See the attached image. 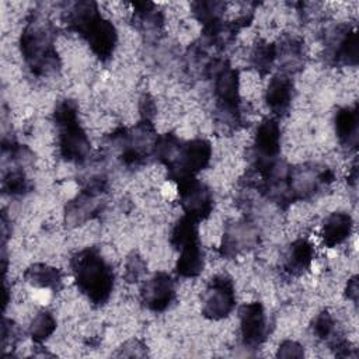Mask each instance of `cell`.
<instances>
[{"label": "cell", "instance_id": "cell-1", "mask_svg": "<svg viewBox=\"0 0 359 359\" xmlns=\"http://www.w3.org/2000/svg\"><path fill=\"white\" fill-rule=\"evenodd\" d=\"M72 271L79 289L88 300L102 304L108 300L114 276L107 261L94 248H86L77 252L72 259Z\"/></svg>", "mask_w": 359, "mask_h": 359}, {"label": "cell", "instance_id": "cell-2", "mask_svg": "<svg viewBox=\"0 0 359 359\" xmlns=\"http://www.w3.org/2000/svg\"><path fill=\"white\" fill-rule=\"evenodd\" d=\"M59 130V149L67 161L81 163L90 153V140L77 118V108L72 101H63L55 111Z\"/></svg>", "mask_w": 359, "mask_h": 359}, {"label": "cell", "instance_id": "cell-3", "mask_svg": "<svg viewBox=\"0 0 359 359\" xmlns=\"http://www.w3.org/2000/svg\"><path fill=\"white\" fill-rule=\"evenodd\" d=\"M21 53L29 69L41 76L57 67V53L53 48L52 34L39 24H29L21 35Z\"/></svg>", "mask_w": 359, "mask_h": 359}, {"label": "cell", "instance_id": "cell-4", "mask_svg": "<svg viewBox=\"0 0 359 359\" xmlns=\"http://www.w3.org/2000/svg\"><path fill=\"white\" fill-rule=\"evenodd\" d=\"M171 243L180 251L177 272L184 278L198 276L203 268V257L196 222L188 216L182 217L172 230Z\"/></svg>", "mask_w": 359, "mask_h": 359}, {"label": "cell", "instance_id": "cell-5", "mask_svg": "<svg viewBox=\"0 0 359 359\" xmlns=\"http://www.w3.org/2000/svg\"><path fill=\"white\" fill-rule=\"evenodd\" d=\"M236 304L233 282L224 275L215 276L202 294V314L209 320L227 317Z\"/></svg>", "mask_w": 359, "mask_h": 359}, {"label": "cell", "instance_id": "cell-6", "mask_svg": "<svg viewBox=\"0 0 359 359\" xmlns=\"http://www.w3.org/2000/svg\"><path fill=\"white\" fill-rule=\"evenodd\" d=\"M178 196L182 209L192 220H203L210 215L213 201L208 187L194 177L178 180Z\"/></svg>", "mask_w": 359, "mask_h": 359}, {"label": "cell", "instance_id": "cell-7", "mask_svg": "<svg viewBox=\"0 0 359 359\" xmlns=\"http://www.w3.org/2000/svg\"><path fill=\"white\" fill-rule=\"evenodd\" d=\"M240 332L244 346L250 349L258 348L266 334V318L264 307L259 302L245 303L240 309Z\"/></svg>", "mask_w": 359, "mask_h": 359}, {"label": "cell", "instance_id": "cell-8", "mask_svg": "<svg viewBox=\"0 0 359 359\" xmlns=\"http://www.w3.org/2000/svg\"><path fill=\"white\" fill-rule=\"evenodd\" d=\"M175 294L174 282L165 272L154 273L142 287V302L153 311L165 310Z\"/></svg>", "mask_w": 359, "mask_h": 359}, {"label": "cell", "instance_id": "cell-9", "mask_svg": "<svg viewBox=\"0 0 359 359\" xmlns=\"http://www.w3.org/2000/svg\"><path fill=\"white\" fill-rule=\"evenodd\" d=\"M254 150L257 156V165L269 164L276 161V156L280 150V129L276 121L264 119L255 133Z\"/></svg>", "mask_w": 359, "mask_h": 359}, {"label": "cell", "instance_id": "cell-10", "mask_svg": "<svg viewBox=\"0 0 359 359\" xmlns=\"http://www.w3.org/2000/svg\"><path fill=\"white\" fill-rule=\"evenodd\" d=\"M258 240V236L251 224L247 222L231 223L224 229L222 240V252L223 255L231 257L240 251L252 247Z\"/></svg>", "mask_w": 359, "mask_h": 359}, {"label": "cell", "instance_id": "cell-11", "mask_svg": "<svg viewBox=\"0 0 359 359\" xmlns=\"http://www.w3.org/2000/svg\"><path fill=\"white\" fill-rule=\"evenodd\" d=\"M293 95V84L285 74H278L271 79L265 90V101L268 107L278 115L285 114L290 107Z\"/></svg>", "mask_w": 359, "mask_h": 359}, {"label": "cell", "instance_id": "cell-12", "mask_svg": "<svg viewBox=\"0 0 359 359\" xmlns=\"http://www.w3.org/2000/svg\"><path fill=\"white\" fill-rule=\"evenodd\" d=\"M352 229V219L345 212H334L325 217L323 223V238L328 247L341 244L346 237H349Z\"/></svg>", "mask_w": 359, "mask_h": 359}, {"label": "cell", "instance_id": "cell-13", "mask_svg": "<svg viewBox=\"0 0 359 359\" xmlns=\"http://www.w3.org/2000/svg\"><path fill=\"white\" fill-rule=\"evenodd\" d=\"M24 276L31 286L39 290H57L62 283L60 272L57 268L45 264H35L29 266Z\"/></svg>", "mask_w": 359, "mask_h": 359}, {"label": "cell", "instance_id": "cell-14", "mask_svg": "<svg viewBox=\"0 0 359 359\" xmlns=\"http://www.w3.org/2000/svg\"><path fill=\"white\" fill-rule=\"evenodd\" d=\"M313 259V247L304 240H296L287 250L285 255V268L287 272L297 275L309 268Z\"/></svg>", "mask_w": 359, "mask_h": 359}, {"label": "cell", "instance_id": "cell-15", "mask_svg": "<svg viewBox=\"0 0 359 359\" xmlns=\"http://www.w3.org/2000/svg\"><path fill=\"white\" fill-rule=\"evenodd\" d=\"M337 136L344 144L351 146L356 140V112L351 108H342L335 116Z\"/></svg>", "mask_w": 359, "mask_h": 359}, {"label": "cell", "instance_id": "cell-16", "mask_svg": "<svg viewBox=\"0 0 359 359\" xmlns=\"http://www.w3.org/2000/svg\"><path fill=\"white\" fill-rule=\"evenodd\" d=\"M56 330V320L48 311H39L29 323L28 334L35 342H43Z\"/></svg>", "mask_w": 359, "mask_h": 359}, {"label": "cell", "instance_id": "cell-17", "mask_svg": "<svg viewBox=\"0 0 359 359\" xmlns=\"http://www.w3.org/2000/svg\"><path fill=\"white\" fill-rule=\"evenodd\" d=\"M276 57V49L272 46V43L268 42H262L258 46H255V49L251 53V62L254 65V67L258 70V73L264 74L266 73L273 60Z\"/></svg>", "mask_w": 359, "mask_h": 359}, {"label": "cell", "instance_id": "cell-18", "mask_svg": "<svg viewBox=\"0 0 359 359\" xmlns=\"http://www.w3.org/2000/svg\"><path fill=\"white\" fill-rule=\"evenodd\" d=\"M27 187H28V182H27V178L22 171H18V170L11 171L10 170L3 178V189L6 192H8L10 195L22 194V192H25Z\"/></svg>", "mask_w": 359, "mask_h": 359}, {"label": "cell", "instance_id": "cell-19", "mask_svg": "<svg viewBox=\"0 0 359 359\" xmlns=\"http://www.w3.org/2000/svg\"><path fill=\"white\" fill-rule=\"evenodd\" d=\"M334 327L335 325H334V320H332L331 314L327 311H323L316 317L313 331L317 335V338L328 339L334 334Z\"/></svg>", "mask_w": 359, "mask_h": 359}, {"label": "cell", "instance_id": "cell-20", "mask_svg": "<svg viewBox=\"0 0 359 359\" xmlns=\"http://www.w3.org/2000/svg\"><path fill=\"white\" fill-rule=\"evenodd\" d=\"M303 355H304L303 346L292 339L283 341L279 345L278 352H276V356H279V358H302Z\"/></svg>", "mask_w": 359, "mask_h": 359}, {"label": "cell", "instance_id": "cell-21", "mask_svg": "<svg viewBox=\"0 0 359 359\" xmlns=\"http://www.w3.org/2000/svg\"><path fill=\"white\" fill-rule=\"evenodd\" d=\"M144 272V262L139 255L132 254L126 262V269H125V276L129 280H136L142 273Z\"/></svg>", "mask_w": 359, "mask_h": 359}, {"label": "cell", "instance_id": "cell-22", "mask_svg": "<svg viewBox=\"0 0 359 359\" xmlns=\"http://www.w3.org/2000/svg\"><path fill=\"white\" fill-rule=\"evenodd\" d=\"M346 294H348V299H351L353 303L356 302V297H358V280H356V276H352L348 280Z\"/></svg>", "mask_w": 359, "mask_h": 359}]
</instances>
